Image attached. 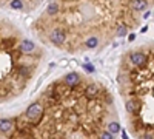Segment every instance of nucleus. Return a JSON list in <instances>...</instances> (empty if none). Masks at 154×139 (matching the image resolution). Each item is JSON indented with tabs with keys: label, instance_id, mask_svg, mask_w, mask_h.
<instances>
[{
	"label": "nucleus",
	"instance_id": "1",
	"mask_svg": "<svg viewBox=\"0 0 154 139\" xmlns=\"http://www.w3.org/2000/svg\"><path fill=\"white\" fill-rule=\"evenodd\" d=\"M43 114V108L40 104H31L28 108H26V118L32 122H37Z\"/></svg>",
	"mask_w": 154,
	"mask_h": 139
},
{
	"label": "nucleus",
	"instance_id": "2",
	"mask_svg": "<svg viewBox=\"0 0 154 139\" xmlns=\"http://www.w3.org/2000/svg\"><path fill=\"white\" fill-rule=\"evenodd\" d=\"M50 40L54 45H62L65 42V33H63L62 29H54V31H51V34H50Z\"/></svg>",
	"mask_w": 154,
	"mask_h": 139
},
{
	"label": "nucleus",
	"instance_id": "3",
	"mask_svg": "<svg viewBox=\"0 0 154 139\" xmlns=\"http://www.w3.org/2000/svg\"><path fill=\"white\" fill-rule=\"evenodd\" d=\"M131 61L136 67H143L145 62H146V56L142 54V53H133L131 54Z\"/></svg>",
	"mask_w": 154,
	"mask_h": 139
},
{
	"label": "nucleus",
	"instance_id": "4",
	"mask_svg": "<svg viewBox=\"0 0 154 139\" xmlns=\"http://www.w3.org/2000/svg\"><path fill=\"white\" fill-rule=\"evenodd\" d=\"M79 80H80V77H79L77 73H68L63 79V82H65L66 85H69V87H74V85L79 84Z\"/></svg>",
	"mask_w": 154,
	"mask_h": 139
},
{
	"label": "nucleus",
	"instance_id": "5",
	"mask_svg": "<svg viewBox=\"0 0 154 139\" xmlns=\"http://www.w3.org/2000/svg\"><path fill=\"white\" fill-rule=\"evenodd\" d=\"M131 8L136 9V11H145L148 8V3H146L145 0H133V2H131Z\"/></svg>",
	"mask_w": 154,
	"mask_h": 139
},
{
	"label": "nucleus",
	"instance_id": "6",
	"mask_svg": "<svg viewBox=\"0 0 154 139\" xmlns=\"http://www.w3.org/2000/svg\"><path fill=\"white\" fill-rule=\"evenodd\" d=\"M20 50L23 51V53H31V51H34L36 50V45L32 40H23L20 45Z\"/></svg>",
	"mask_w": 154,
	"mask_h": 139
},
{
	"label": "nucleus",
	"instance_id": "7",
	"mask_svg": "<svg viewBox=\"0 0 154 139\" xmlns=\"http://www.w3.org/2000/svg\"><path fill=\"white\" fill-rule=\"evenodd\" d=\"M14 127V124L9 121V119H0V131L6 133V131H11Z\"/></svg>",
	"mask_w": 154,
	"mask_h": 139
},
{
	"label": "nucleus",
	"instance_id": "8",
	"mask_svg": "<svg viewBox=\"0 0 154 139\" xmlns=\"http://www.w3.org/2000/svg\"><path fill=\"white\" fill-rule=\"evenodd\" d=\"M86 96L88 97H94L97 93H99V87H97V85H94V84H91V85H88V87H86Z\"/></svg>",
	"mask_w": 154,
	"mask_h": 139
},
{
	"label": "nucleus",
	"instance_id": "9",
	"mask_svg": "<svg viewBox=\"0 0 154 139\" xmlns=\"http://www.w3.org/2000/svg\"><path fill=\"white\" fill-rule=\"evenodd\" d=\"M97 45H99V39H97V37H89V39L86 40V47L91 48V50H93V48H96Z\"/></svg>",
	"mask_w": 154,
	"mask_h": 139
},
{
	"label": "nucleus",
	"instance_id": "10",
	"mask_svg": "<svg viewBox=\"0 0 154 139\" xmlns=\"http://www.w3.org/2000/svg\"><path fill=\"white\" fill-rule=\"evenodd\" d=\"M108 131H111L112 134L119 133V131H120V125H119V122H111L110 125H108Z\"/></svg>",
	"mask_w": 154,
	"mask_h": 139
},
{
	"label": "nucleus",
	"instance_id": "11",
	"mask_svg": "<svg viewBox=\"0 0 154 139\" xmlns=\"http://www.w3.org/2000/svg\"><path fill=\"white\" fill-rule=\"evenodd\" d=\"M136 110H137V104L134 102V100H128V102H126V111H128V113H134Z\"/></svg>",
	"mask_w": 154,
	"mask_h": 139
},
{
	"label": "nucleus",
	"instance_id": "12",
	"mask_svg": "<svg viewBox=\"0 0 154 139\" xmlns=\"http://www.w3.org/2000/svg\"><path fill=\"white\" fill-rule=\"evenodd\" d=\"M9 5H11V8H13V9H22V8H23V3H22V0H13Z\"/></svg>",
	"mask_w": 154,
	"mask_h": 139
},
{
	"label": "nucleus",
	"instance_id": "13",
	"mask_svg": "<svg viewBox=\"0 0 154 139\" xmlns=\"http://www.w3.org/2000/svg\"><path fill=\"white\" fill-rule=\"evenodd\" d=\"M57 11H59V5L52 3V5H50V8H48V14H50V16H52V14H56Z\"/></svg>",
	"mask_w": 154,
	"mask_h": 139
},
{
	"label": "nucleus",
	"instance_id": "14",
	"mask_svg": "<svg viewBox=\"0 0 154 139\" xmlns=\"http://www.w3.org/2000/svg\"><path fill=\"white\" fill-rule=\"evenodd\" d=\"M126 33H128L126 26H119V29H117V37H123V36H126Z\"/></svg>",
	"mask_w": 154,
	"mask_h": 139
},
{
	"label": "nucleus",
	"instance_id": "15",
	"mask_svg": "<svg viewBox=\"0 0 154 139\" xmlns=\"http://www.w3.org/2000/svg\"><path fill=\"white\" fill-rule=\"evenodd\" d=\"M102 139H114V134L111 131H103L102 133Z\"/></svg>",
	"mask_w": 154,
	"mask_h": 139
},
{
	"label": "nucleus",
	"instance_id": "16",
	"mask_svg": "<svg viewBox=\"0 0 154 139\" xmlns=\"http://www.w3.org/2000/svg\"><path fill=\"white\" fill-rule=\"evenodd\" d=\"M83 68H85L86 71H88V73H94V67H93L91 63H85Z\"/></svg>",
	"mask_w": 154,
	"mask_h": 139
},
{
	"label": "nucleus",
	"instance_id": "17",
	"mask_svg": "<svg viewBox=\"0 0 154 139\" xmlns=\"http://www.w3.org/2000/svg\"><path fill=\"white\" fill-rule=\"evenodd\" d=\"M128 39H130V40H134V39H136V36H134V34H130Z\"/></svg>",
	"mask_w": 154,
	"mask_h": 139
},
{
	"label": "nucleus",
	"instance_id": "18",
	"mask_svg": "<svg viewBox=\"0 0 154 139\" xmlns=\"http://www.w3.org/2000/svg\"><path fill=\"white\" fill-rule=\"evenodd\" d=\"M143 139H153L151 136H148V134H145V136H143Z\"/></svg>",
	"mask_w": 154,
	"mask_h": 139
}]
</instances>
